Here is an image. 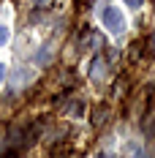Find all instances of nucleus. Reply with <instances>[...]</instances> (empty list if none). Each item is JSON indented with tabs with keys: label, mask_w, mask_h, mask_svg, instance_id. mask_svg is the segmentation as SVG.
<instances>
[{
	"label": "nucleus",
	"mask_w": 155,
	"mask_h": 158,
	"mask_svg": "<svg viewBox=\"0 0 155 158\" xmlns=\"http://www.w3.org/2000/svg\"><path fill=\"white\" fill-rule=\"evenodd\" d=\"M38 3H47V0H38Z\"/></svg>",
	"instance_id": "obj_10"
},
{
	"label": "nucleus",
	"mask_w": 155,
	"mask_h": 158,
	"mask_svg": "<svg viewBox=\"0 0 155 158\" xmlns=\"http://www.w3.org/2000/svg\"><path fill=\"white\" fill-rule=\"evenodd\" d=\"M153 52H155V33H153Z\"/></svg>",
	"instance_id": "obj_9"
},
{
	"label": "nucleus",
	"mask_w": 155,
	"mask_h": 158,
	"mask_svg": "<svg viewBox=\"0 0 155 158\" xmlns=\"http://www.w3.org/2000/svg\"><path fill=\"white\" fill-rule=\"evenodd\" d=\"M106 3H112V0H106Z\"/></svg>",
	"instance_id": "obj_11"
},
{
	"label": "nucleus",
	"mask_w": 155,
	"mask_h": 158,
	"mask_svg": "<svg viewBox=\"0 0 155 158\" xmlns=\"http://www.w3.org/2000/svg\"><path fill=\"white\" fill-rule=\"evenodd\" d=\"M8 35H11L8 27H6V25H0V47H6V44H8Z\"/></svg>",
	"instance_id": "obj_5"
},
{
	"label": "nucleus",
	"mask_w": 155,
	"mask_h": 158,
	"mask_svg": "<svg viewBox=\"0 0 155 158\" xmlns=\"http://www.w3.org/2000/svg\"><path fill=\"white\" fill-rule=\"evenodd\" d=\"M141 3H144V0H125L128 8H141Z\"/></svg>",
	"instance_id": "obj_7"
},
{
	"label": "nucleus",
	"mask_w": 155,
	"mask_h": 158,
	"mask_svg": "<svg viewBox=\"0 0 155 158\" xmlns=\"http://www.w3.org/2000/svg\"><path fill=\"white\" fill-rule=\"evenodd\" d=\"M128 153H131V158H141V147L139 144H128Z\"/></svg>",
	"instance_id": "obj_6"
},
{
	"label": "nucleus",
	"mask_w": 155,
	"mask_h": 158,
	"mask_svg": "<svg viewBox=\"0 0 155 158\" xmlns=\"http://www.w3.org/2000/svg\"><path fill=\"white\" fill-rule=\"evenodd\" d=\"M65 109H68L71 117H82V114H84V101H71Z\"/></svg>",
	"instance_id": "obj_4"
},
{
	"label": "nucleus",
	"mask_w": 155,
	"mask_h": 158,
	"mask_svg": "<svg viewBox=\"0 0 155 158\" xmlns=\"http://www.w3.org/2000/svg\"><path fill=\"white\" fill-rule=\"evenodd\" d=\"M90 77H93V82H101V79L106 77V63H104V57H95V60H93V71H90Z\"/></svg>",
	"instance_id": "obj_2"
},
{
	"label": "nucleus",
	"mask_w": 155,
	"mask_h": 158,
	"mask_svg": "<svg viewBox=\"0 0 155 158\" xmlns=\"http://www.w3.org/2000/svg\"><path fill=\"white\" fill-rule=\"evenodd\" d=\"M98 19H101V25L106 27L109 33H114V35H120V33H125V14L120 11V8H114V6H104L101 11H98Z\"/></svg>",
	"instance_id": "obj_1"
},
{
	"label": "nucleus",
	"mask_w": 155,
	"mask_h": 158,
	"mask_svg": "<svg viewBox=\"0 0 155 158\" xmlns=\"http://www.w3.org/2000/svg\"><path fill=\"white\" fill-rule=\"evenodd\" d=\"M106 117H109V109H106V106H98V109H95V114H93V126L101 128L104 123H106Z\"/></svg>",
	"instance_id": "obj_3"
},
{
	"label": "nucleus",
	"mask_w": 155,
	"mask_h": 158,
	"mask_svg": "<svg viewBox=\"0 0 155 158\" xmlns=\"http://www.w3.org/2000/svg\"><path fill=\"white\" fill-rule=\"evenodd\" d=\"M3 79H6V65L0 63V82H3Z\"/></svg>",
	"instance_id": "obj_8"
}]
</instances>
